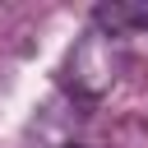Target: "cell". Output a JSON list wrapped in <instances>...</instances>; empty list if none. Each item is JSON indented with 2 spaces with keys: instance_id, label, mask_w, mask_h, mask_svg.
I'll use <instances>...</instances> for the list:
<instances>
[{
  "instance_id": "3957f363",
  "label": "cell",
  "mask_w": 148,
  "mask_h": 148,
  "mask_svg": "<svg viewBox=\"0 0 148 148\" xmlns=\"http://www.w3.org/2000/svg\"><path fill=\"white\" fill-rule=\"evenodd\" d=\"M65 148H83V143H65Z\"/></svg>"
},
{
  "instance_id": "6da1fadb",
  "label": "cell",
  "mask_w": 148,
  "mask_h": 148,
  "mask_svg": "<svg viewBox=\"0 0 148 148\" xmlns=\"http://www.w3.org/2000/svg\"><path fill=\"white\" fill-rule=\"evenodd\" d=\"M60 79H65V88H69L74 97H83V102L106 97V92L116 88V79H120V42H116L111 32H102V28H88V32L69 46V56H65V65H60Z\"/></svg>"
},
{
  "instance_id": "7a4b0ae2",
  "label": "cell",
  "mask_w": 148,
  "mask_h": 148,
  "mask_svg": "<svg viewBox=\"0 0 148 148\" xmlns=\"http://www.w3.org/2000/svg\"><path fill=\"white\" fill-rule=\"evenodd\" d=\"M92 28L111 32L116 42H125V37L148 28V5H97L92 9Z\"/></svg>"
}]
</instances>
